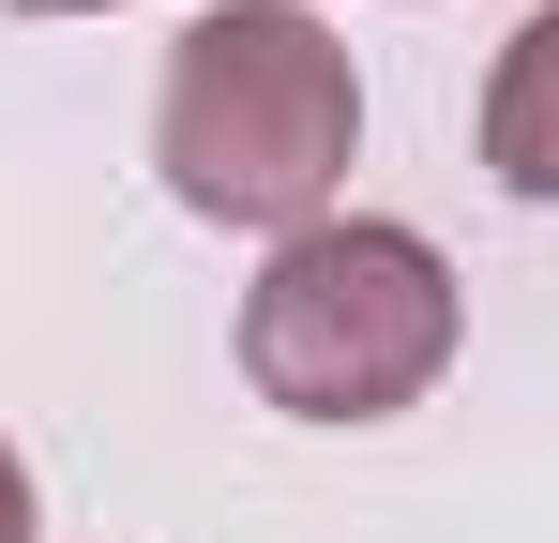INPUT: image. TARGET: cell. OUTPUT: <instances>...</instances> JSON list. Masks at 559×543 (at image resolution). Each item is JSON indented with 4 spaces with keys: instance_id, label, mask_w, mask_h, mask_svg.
Instances as JSON below:
<instances>
[{
    "instance_id": "6da1fadb",
    "label": "cell",
    "mask_w": 559,
    "mask_h": 543,
    "mask_svg": "<svg viewBox=\"0 0 559 543\" xmlns=\"http://www.w3.org/2000/svg\"><path fill=\"white\" fill-rule=\"evenodd\" d=\"M348 136H364V76H348V46H333L302 0L197 15L182 61H167V121H152L167 196L212 212V227H273V242L333 227Z\"/></svg>"
},
{
    "instance_id": "5b68a950",
    "label": "cell",
    "mask_w": 559,
    "mask_h": 543,
    "mask_svg": "<svg viewBox=\"0 0 559 543\" xmlns=\"http://www.w3.org/2000/svg\"><path fill=\"white\" fill-rule=\"evenodd\" d=\"M15 15H106V0H15Z\"/></svg>"
},
{
    "instance_id": "3957f363",
    "label": "cell",
    "mask_w": 559,
    "mask_h": 543,
    "mask_svg": "<svg viewBox=\"0 0 559 543\" xmlns=\"http://www.w3.org/2000/svg\"><path fill=\"white\" fill-rule=\"evenodd\" d=\"M484 167L514 196H559V0L499 46V90H484Z\"/></svg>"
},
{
    "instance_id": "7a4b0ae2",
    "label": "cell",
    "mask_w": 559,
    "mask_h": 543,
    "mask_svg": "<svg viewBox=\"0 0 559 543\" xmlns=\"http://www.w3.org/2000/svg\"><path fill=\"white\" fill-rule=\"evenodd\" d=\"M439 362H454V272L424 227H378V212L273 242L242 302V377L302 423H393Z\"/></svg>"
},
{
    "instance_id": "277c9868",
    "label": "cell",
    "mask_w": 559,
    "mask_h": 543,
    "mask_svg": "<svg viewBox=\"0 0 559 543\" xmlns=\"http://www.w3.org/2000/svg\"><path fill=\"white\" fill-rule=\"evenodd\" d=\"M0 543H46V514H31V468L0 452Z\"/></svg>"
}]
</instances>
